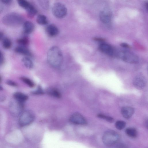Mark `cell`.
Listing matches in <instances>:
<instances>
[{
	"instance_id": "36",
	"label": "cell",
	"mask_w": 148,
	"mask_h": 148,
	"mask_svg": "<svg viewBox=\"0 0 148 148\" xmlns=\"http://www.w3.org/2000/svg\"><path fill=\"white\" fill-rule=\"evenodd\" d=\"M3 9V5L0 4V13L2 11Z\"/></svg>"
},
{
	"instance_id": "2",
	"label": "cell",
	"mask_w": 148,
	"mask_h": 148,
	"mask_svg": "<svg viewBox=\"0 0 148 148\" xmlns=\"http://www.w3.org/2000/svg\"><path fill=\"white\" fill-rule=\"evenodd\" d=\"M23 18L19 14L14 12L9 13L2 18V22L5 25L11 27H18L23 23Z\"/></svg>"
},
{
	"instance_id": "20",
	"label": "cell",
	"mask_w": 148,
	"mask_h": 148,
	"mask_svg": "<svg viewBox=\"0 0 148 148\" xmlns=\"http://www.w3.org/2000/svg\"><path fill=\"white\" fill-rule=\"evenodd\" d=\"M22 61L24 65L27 68L29 69L32 68L33 66V64L32 60L27 57L23 58Z\"/></svg>"
},
{
	"instance_id": "19",
	"label": "cell",
	"mask_w": 148,
	"mask_h": 148,
	"mask_svg": "<svg viewBox=\"0 0 148 148\" xmlns=\"http://www.w3.org/2000/svg\"><path fill=\"white\" fill-rule=\"evenodd\" d=\"M36 20L37 23L40 25H46L48 23L47 17L43 14L38 15L37 16Z\"/></svg>"
},
{
	"instance_id": "6",
	"label": "cell",
	"mask_w": 148,
	"mask_h": 148,
	"mask_svg": "<svg viewBox=\"0 0 148 148\" xmlns=\"http://www.w3.org/2000/svg\"><path fill=\"white\" fill-rule=\"evenodd\" d=\"M52 12L53 15L58 18H64L67 13V10L66 6L59 2L54 4L52 7Z\"/></svg>"
},
{
	"instance_id": "4",
	"label": "cell",
	"mask_w": 148,
	"mask_h": 148,
	"mask_svg": "<svg viewBox=\"0 0 148 148\" xmlns=\"http://www.w3.org/2000/svg\"><path fill=\"white\" fill-rule=\"evenodd\" d=\"M117 56L123 61L131 64H135L138 62V56L134 53L127 50L120 51Z\"/></svg>"
},
{
	"instance_id": "27",
	"label": "cell",
	"mask_w": 148,
	"mask_h": 148,
	"mask_svg": "<svg viewBox=\"0 0 148 148\" xmlns=\"http://www.w3.org/2000/svg\"><path fill=\"white\" fill-rule=\"evenodd\" d=\"M97 116L98 117L105 119L110 123H112L114 121V119L113 118L103 114H99Z\"/></svg>"
},
{
	"instance_id": "37",
	"label": "cell",
	"mask_w": 148,
	"mask_h": 148,
	"mask_svg": "<svg viewBox=\"0 0 148 148\" xmlns=\"http://www.w3.org/2000/svg\"><path fill=\"white\" fill-rule=\"evenodd\" d=\"M3 33L1 32H0V39L2 38L3 36Z\"/></svg>"
},
{
	"instance_id": "31",
	"label": "cell",
	"mask_w": 148,
	"mask_h": 148,
	"mask_svg": "<svg viewBox=\"0 0 148 148\" xmlns=\"http://www.w3.org/2000/svg\"><path fill=\"white\" fill-rule=\"evenodd\" d=\"M4 62V58L3 54L0 50V66L3 64Z\"/></svg>"
},
{
	"instance_id": "11",
	"label": "cell",
	"mask_w": 148,
	"mask_h": 148,
	"mask_svg": "<svg viewBox=\"0 0 148 148\" xmlns=\"http://www.w3.org/2000/svg\"><path fill=\"white\" fill-rule=\"evenodd\" d=\"M99 49L102 52L110 56L114 54V50L112 47L110 45L104 43H101L99 46Z\"/></svg>"
},
{
	"instance_id": "38",
	"label": "cell",
	"mask_w": 148,
	"mask_h": 148,
	"mask_svg": "<svg viewBox=\"0 0 148 148\" xmlns=\"http://www.w3.org/2000/svg\"><path fill=\"white\" fill-rule=\"evenodd\" d=\"M145 7L146 8V9L147 10V7H148V3L147 2L145 3Z\"/></svg>"
},
{
	"instance_id": "9",
	"label": "cell",
	"mask_w": 148,
	"mask_h": 148,
	"mask_svg": "<svg viewBox=\"0 0 148 148\" xmlns=\"http://www.w3.org/2000/svg\"><path fill=\"white\" fill-rule=\"evenodd\" d=\"M146 83L145 78L141 75L136 76L133 81V84L135 87L139 90L143 88L146 85Z\"/></svg>"
},
{
	"instance_id": "18",
	"label": "cell",
	"mask_w": 148,
	"mask_h": 148,
	"mask_svg": "<svg viewBox=\"0 0 148 148\" xmlns=\"http://www.w3.org/2000/svg\"><path fill=\"white\" fill-rule=\"evenodd\" d=\"M25 10L28 16L30 18L33 17L38 12L36 9L31 4Z\"/></svg>"
},
{
	"instance_id": "1",
	"label": "cell",
	"mask_w": 148,
	"mask_h": 148,
	"mask_svg": "<svg viewBox=\"0 0 148 148\" xmlns=\"http://www.w3.org/2000/svg\"><path fill=\"white\" fill-rule=\"evenodd\" d=\"M47 59L49 63L55 68L60 67L62 64L63 57L61 49L56 46L51 47L48 51Z\"/></svg>"
},
{
	"instance_id": "25",
	"label": "cell",
	"mask_w": 148,
	"mask_h": 148,
	"mask_svg": "<svg viewBox=\"0 0 148 148\" xmlns=\"http://www.w3.org/2000/svg\"><path fill=\"white\" fill-rule=\"evenodd\" d=\"M115 125L116 128L117 129L121 130L125 127L126 123L123 121H118L115 123Z\"/></svg>"
},
{
	"instance_id": "15",
	"label": "cell",
	"mask_w": 148,
	"mask_h": 148,
	"mask_svg": "<svg viewBox=\"0 0 148 148\" xmlns=\"http://www.w3.org/2000/svg\"><path fill=\"white\" fill-rule=\"evenodd\" d=\"M15 99L19 102L24 103L28 99V96L26 95L19 92H15L13 94Z\"/></svg>"
},
{
	"instance_id": "24",
	"label": "cell",
	"mask_w": 148,
	"mask_h": 148,
	"mask_svg": "<svg viewBox=\"0 0 148 148\" xmlns=\"http://www.w3.org/2000/svg\"><path fill=\"white\" fill-rule=\"evenodd\" d=\"M29 42L28 38L27 37L24 36L18 39L17 42L22 46L25 47L28 45Z\"/></svg>"
},
{
	"instance_id": "12",
	"label": "cell",
	"mask_w": 148,
	"mask_h": 148,
	"mask_svg": "<svg viewBox=\"0 0 148 148\" xmlns=\"http://www.w3.org/2000/svg\"><path fill=\"white\" fill-rule=\"evenodd\" d=\"M47 34L51 37H55L59 33V30L57 27L53 24L48 25L46 29Z\"/></svg>"
},
{
	"instance_id": "10",
	"label": "cell",
	"mask_w": 148,
	"mask_h": 148,
	"mask_svg": "<svg viewBox=\"0 0 148 148\" xmlns=\"http://www.w3.org/2000/svg\"><path fill=\"white\" fill-rule=\"evenodd\" d=\"M112 16L110 11L108 9H105L100 12L99 18L102 23L105 24H108L111 21Z\"/></svg>"
},
{
	"instance_id": "29",
	"label": "cell",
	"mask_w": 148,
	"mask_h": 148,
	"mask_svg": "<svg viewBox=\"0 0 148 148\" xmlns=\"http://www.w3.org/2000/svg\"><path fill=\"white\" fill-rule=\"evenodd\" d=\"M5 83L7 85L13 87L18 86L17 84L15 82L10 80H7L5 81Z\"/></svg>"
},
{
	"instance_id": "32",
	"label": "cell",
	"mask_w": 148,
	"mask_h": 148,
	"mask_svg": "<svg viewBox=\"0 0 148 148\" xmlns=\"http://www.w3.org/2000/svg\"><path fill=\"white\" fill-rule=\"evenodd\" d=\"M12 1L11 0H1L0 1V2L1 3L5 4H10Z\"/></svg>"
},
{
	"instance_id": "16",
	"label": "cell",
	"mask_w": 148,
	"mask_h": 148,
	"mask_svg": "<svg viewBox=\"0 0 148 148\" xmlns=\"http://www.w3.org/2000/svg\"><path fill=\"white\" fill-rule=\"evenodd\" d=\"M14 50L16 52L18 53L27 56H31L32 55L30 51L25 47H17Z\"/></svg>"
},
{
	"instance_id": "17",
	"label": "cell",
	"mask_w": 148,
	"mask_h": 148,
	"mask_svg": "<svg viewBox=\"0 0 148 148\" xmlns=\"http://www.w3.org/2000/svg\"><path fill=\"white\" fill-rule=\"evenodd\" d=\"M125 132L127 136L132 138H136L138 135L137 130L134 127H130L126 128Z\"/></svg>"
},
{
	"instance_id": "5",
	"label": "cell",
	"mask_w": 148,
	"mask_h": 148,
	"mask_svg": "<svg viewBox=\"0 0 148 148\" xmlns=\"http://www.w3.org/2000/svg\"><path fill=\"white\" fill-rule=\"evenodd\" d=\"M34 118V115L31 110L23 111L19 116V125L21 127L28 125L33 122Z\"/></svg>"
},
{
	"instance_id": "14",
	"label": "cell",
	"mask_w": 148,
	"mask_h": 148,
	"mask_svg": "<svg viewBox=\"0 0 148 148\" xmlns=\"http://www.w3.org/2000/svg\"><path fill=\"white\" fill-rule=\"evenodd\" d=\"M23 30L24 33L26 34L31 33L34 30V26L31 22L27 21L23 23Z\"/></svg>"
},
{
	"instance_id": "7",
	"label": "cell",
	"mask_w": 148,
	"mask_h": 148,
	"mask_svg": "<svg viewBox=\"0 0 148 148\" xmlns=\"http://www.w3.org/2000/svg\"><path fill=\"white\" fill-rule=\"evenodd\" d=\"M24 103L19 102L15 100L11 101L9 105V110L10 114L13 116H19L23 111Z\"/></svg>"
},
{
	"instance_id": "34",
	"label": "cell",
	"mask_w": 148,
	"mask_h": 148,
	"mask_svg": "<svg viewBox=\"0 0 148 148\" xmlns=\"http://www.w3.org/2000/svg\"><path fill=\"white\" fill-rule=\"evenodd\" d=\"M5 99V96L3 95H0V102L4 101Z\"/></svg>"
},
{
	"instance_id": "3",
	"label": "cell",
	"mask_w": 148,
	"mask_h": 148,
	"mask_svg": "<svg viewBox=\"0 0 148 148\" xmlns=\"http://www.w3.org/2000/svg\"><path fill=\"white\" fill-rule=\"evenodd\" d=\"M120 138V136L117 132L109 130L104 132L102 136V140L105 145L111 147L117 143Z\"/></svg>"
},
{
	"instance_id": "22",
	"label": "cell",
	"mask_w": 148,
	"mask_h": 148,
	"mask_svg": "<svg viewBox=\"0 0 148 148\" xmlns=\"http://www.w3.org/2000/svg\"><path fill=\"white\" fill-rule=\"evenodd\" d=\"M20 79L22 81L30 87L32 88L34 86V82L29 79L24 77H21Z\"/></svg>"
},
{
	"instance_id": "28",
	"label": "cell",
	"mask_w": 148,
	"mask_h": 148,
	"mask_svg": "<svg viewBox=\"0 0 148 148\" xmlns=\"http://www.w3.org/2000/svg\"><path fill=\"white\" fill-rule=\"evenodd\" d=\"M41 7L45 10H47L49 6V1L48 0L39 1Z\"/></svg>"
},
{
	"instance_id": "23",
	"label": "cell",
	"mask_w": 148,
	"mask_h": 148,
	"mask_svg": "<svg viewBox=\"0 0 148 148\" xmlns=\"http://www.w3.org/2000/svg\"><path fill=\"white\" fill-rule=\"evenodd\" d=\"M2 45L3 47L5 49H8L10 48L12 45L11 40L7 38H4L2 41Z\"/></svg>"
},
{
	"instance_id": "30",
	"label": "cell",
	"mask_w": 148,
	"mask_h": 148,
	"mask_svg": "<svg viewBox=\"0 0 148 148\" xmlns=\"http://www.w3.org/2000/svg\"><path fill=\"white\" fill-rule=\"evenodd\" d=\"M33 94L35 95L42 94L44 92L40 86H38L37 89L32 92Z\"/></svg>"
},
{
	"instance_id": "35",
	"label": "cell",
	"mask_w": 148,
	"mask_h": 148,
	"mask_svg": "<svg viewBox=\"0 0 148 148\" xmlns=\"http://www.w3.org/2000/svg\"><path fill=\"white\" fill-rule=\"evenodd\" d=\"M121 46L124 47L128 48L129 47V46L128 44L124 43L121 44Z\"/></svg>"
},
{
	"instance_id": "39",
	"label": "cell",
	"mask_w": 148,
	"mask_h": 148,
	"mask_svg": "<svg viewBox=\"0 0 148 148\" xmlns=\"http://www.w3.org/2000/svg\"><path fill=\"white\" fill-rule=\"evenodd\" d=\"M3 90V87L0 85V91L2 90Z\"/></svg>"
},
{
	"instance_id": "8",
	"label": "cell",
	"mask_w": 148,
	"mask_h": 148,
	"mask_svg": "<svg viewBox=\"0 0 148 148\" xmlns=\"http://www.w3.org/2000/svg\"><path fill=\"white\" fill-rule=\"evenodd\" d=\"M70 122L74 124L84 125L87 124V121L84 117L80 113L75 112L70 116L69 119Z\"/></svg>"
},
{
	"instance_id": "21",
	"label": "cell",
	"mask_w": 148,
	"mask_h": 148,
	"mask_svg": "<svg viewBox=\"0 0 148 148\" xmlns=\"http://www.w3.org/2000/svg\"><path fill=\"white\" fill-rule=\"evenodd\" d=\"M47 93L49 95L53 97L60 98L61 95L60 92L57 89L55 88H50L47 91Z\"/></svg>"
},
{
	"instance_id": "26",
	"label": "cell",
	"mask_w": 148,
	"mask_h": 148,
	"mask_svg": "<svg viewBox=\"0 0 148 148\" xmlns=\"http://www.w3.org/2000/svg\"><path fill=\"white\" fill-rule=\"evenodd\" d=\"M17 2L19 5L25 9H26L31 4L28 1L25 0H18Z\"/></svg>"
},
{
	"instance_id": "13",
	"label": "cell",
	"mask_w": 148,
	"mask_h": 148,
	"mask_svg": "<svg viewBox=\"0 0 148 148\" xmlns=\"http://www.w3.org/2000/svg\"><path fill=\"white\" fill-rule=\"evenodd\" d=\"M134 112V109L130 106H124L121 109V113L122 116L126 119L130 118L132 116Z\"/></svg>"
},
{
	"instance_id": "33",
	"label": "cell",
	"mask_w": 148,
	"mask_h": 148,
	"mask_svg": "<svg viewBox=\"0 0 148 148\" xmlns=\"http://www.w3.org/2000/svg\"><path fill=\"white\" fill-rule=\"evenodd\" d=\"M116 148H129L127 146L123 144H119L117 145Z\"/></svg>"
},
{
	"instance_id": "40",
	"label": "cell",
	"mask_w": 148,
	"mask_h": 148,
	"mask_svg": "<svg viewBox=\"0 0 148 148\" xmlns=\"http://www.w3.org/2000/svg\"><path fill=\"white\" fill-rule=\"evenodd\" d=\"M1 77L0 76V82H1Z\"/></svg>"
}]
</instances>
